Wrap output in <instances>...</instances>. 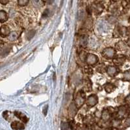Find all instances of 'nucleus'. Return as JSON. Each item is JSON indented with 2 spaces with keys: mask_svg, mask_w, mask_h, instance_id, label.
Masks as SVG:
<instances>
[{
  "mask_svg": "<svg viewBox=\"0 0 130 130\" xmlns=\"http://www.w3.org/2000/svg\"><path fill=\"white\" fill-rule=\"evenodd\" d=\"M14 115L16 117H18L19 119H20L22 121H23L24 122L26 123L27 122V118L26 117V116L25 115L22 113V112H19V111H15L14 112Z\"/></svg>",
  "mask_w": 130,
  "mask_h": 130,
  "instance_id": "9b49d317",
  "label": "nucleus"
},
{
  "mask_svg": "<svg viewBox=\"0 0 130 130\" xmlns=\"http://www.w3.org/2000/svg\"><path fill=\"white\" fill-rule=\"evenodd\" d=\"M89 130H91V129H89Z\"/></svg>",
  "mask_w": 130,
  "mask_h": 130,
  "instance_id": "4c0bfd02",
  "label": "nucleus"
},
{
  "mask_svg": "<svg viewBox=\"0 0 130 130\" xmlns=\"http://www.w3.org/2000/svg\"><path fill=\"white\" fill-rule=\"evenodd\" d=\"M32 3L33 5V6L35 7H41L44 6V3L42 0H32Z\"/></svg>",
  "mask_w": 130,
  "mask_h": 130,
  "instance_id": "f3484780",
  "label": "nucleus"
},
{
  "mask_svg": "<svg viewBox=\"0 0 130 130\" xmlns=\"http://www.w3.org/2000/svg\"><path fill=\"white\" fill-rule=\"evenodd\" d=\"M35 34V31H33V30H31V31H29L27 32L26 37H27V39H28V40H29V39H32V37H34Z\"/></svg>",
  "mask_w": 130,
  "mask_h": 130,
  "instance_id": "b1692460",
  "label": "nucleus"
},
{
  "mask_svg": "<svg viewBox=\"0 0 130 130\" xmlns=\"http://www.w3.org/2000/svg\"><path fill=\"white\" fill-rule=\"evenodd\" d=\"M87 62L89 65H93L95 64L98 61V58L94 54H88L87 58Z\"/></svg>",
  "mask_w": 130,
  "mask_h": 130,
  "instance_id": "39448f33",
  "label": "nucleus"
},
{
  "mask_svg": "<svg viewBox=\"0 0 130 130\" xmlns=\"http://www.w3.org/2000/svg\"><path fill=\"white\" fill-rule=\"evenodd\" d=\"M88 43V37L85 35H83L81 37V39H80V44L83 47H85L87 45Z\"/></svg>",
  "mask_w": 130,
  "mask_h": 130,
  "instance_id": "2eb2a0df",
  "label": "nucleus"
},
{
  "mask_svg": "<svg viewBox=\"0 0 130 130\" xmlns=\"http://www.w3.org/2000/svg\"><path fill=\"white\" fill-rule=\"evenodd\" d=\"M29 2V0H18V4L19 6L24 7L28 4Z\"/></svg>",
  "mask_w": 130,
  "mask_h": 130,
  "instance_id": "4be33fe9",
  "label": "nucleus"
},
{
  "mask_svg": "<svg viewBox=\"0 0 130 130\" xmlns=\"http://www.w3.org/2000/svg\"><path fill=\"white\" fill-rule=\"evenodd\" d=\"M89 82H90L89 80L85 81V89H87V90H88V91L90 90V89H91V84H90V83H89Z\"/></svg>",
  "mask_w": 130,
  "mask_h": 130,
  "instance_id": "393cba45",
  "label": "nucleus"
},
{
  "mask_svg": "<svg viewBox=\"0 0 130 130\" xmlns=\"http://www.w3.org/2000/svg\"><path fill=\"white\" fill-rule=\"evenodd\" d=\"M127 45L129 46V47H130V37L127 39Z\"/></svg>",
  "mask_w": 130,
  "mask_h": 130,
  "instance_id": "c9c22d12",
  "label": "nucleus"
},
{
  "mask_svg": "<svg viewBox=\"0 0 130 130\" xmlns=\"http://www.w3.org/2000/svg\"><path fill=\"white\" fill-rule=\"evenodd\" d=\"M126 57L127 59H129L130 60V50H127V52H126Z\"/></svg>",
  "mask_w": 130,
  "mask_h": 130,
  "instance_id": "2f4dec72",
  "label": "nucleus"
},
{
  "mask_svg": "<svg viewBox=\"0 0 130 130\" xmlns=\"http://www.w3.org/2000/svg\"><path fill=\"white\" fill-rule=\"evenodd\" d=\"M116 51L112 47H107L103 50L102 53V55L103 57L105 58L106 59H111L114 58L115 55Z\"/></svg>",
  "mask_w": 130,
  "mask_h": 130,
  "instance_id": "f03ea898",
  "label": "nucleus"
},
{
  "mask_svg": "<svg viewBox=\"0 0 130 130\" xmlns=\"http://www.w3.org/2000/svg\"><path fill=\"white\" fill-rule=\"evenodd\" d=\"M85 72L86 74H89V75H91L93 73V70L90 67H85Z\"/></svg>",
  "mask_w": 130,
  "mask_h": 130,
  "instance_id": "a878e982",
  "label": "nucleus"
},
{
  "mask_svg": "<svg viewBox=\"0 0 130 130\" xmlns=\"http://www.w3.org/2000/svg\"><path fill=\"white\" fill-rule=\"evenodd\" d=\"M10 50H11V48H10V47L9 45H7L6 46H5L2 49V56L7 55Z\"/></svg>",
  "mask_w": 130,
  "mask_h": 130,
  "instance_id": "aec40b11",
  "label": "nucleus"
},
{
  "mask_svg": "<svg viewBox=\"0 0 130 130\" xmlns=\"http://www.w3.org/2000/svg\"><path fill=\"white\" fill-rule=\"evenodd\" d=\"M120 124V120H115L113 121V126H118V125Z\"/></svg>",
  "mask_w": 130,
  "mask_h": 130,
  "instance_id": "c756f323",
  "label": "nucleus"
},
{
  "mask_svg": "<svg viewBox=\"0 0 130 130\" xmlns=\"http://www.w3.org/2000/svg\"><path fill=\"white\" fill-rule=\"evenodd\" d=\"M102 112H100L98 110H97V111H96V112H95V115H96L97 117H102Z\"/></svg>",
  "mask_w": 130,
  "mask_h": 130,
  "instance_id": "7c9ffc66",
  "label": "nucleus"
},
{
  "mask_svg": "<svg viewBox=\"0 0 130 130\" xmlns=\"http://www.w3.org/2000/svg\"><path fill=\"white\" fill-rule=\"evenodd\" d=\"M130 112V109L128 106L126 105H122L119 107L118 111V116L119 118H124L127 115H128Z\"/></svg>",
  "mask_w": 130,
  "mask_h": 130,
  "instance_id": "7ed1b4c3",
  "label": "nucleus"
},
{
  "mask_svg": "<svg viewBox=\"0 0 130 130\" xmlns=\"http://www.w3.org/2000/svg\"><path fill=\"white\" fill-rule=\"evenodd\" d=\"M107 72L110 76H115L118 72V68L113 66H109L107 68Z\"/></svg>",
  "mask_w": 130,
  "mask_h": 130,
  "instance_id": "6e6552de",
  "label": "nucleus"
},
{
  "mask_svg": "<svg viewBox=\"0 0 130 130\" xmlns=\"http://www.w3.org/2000/svg\"><path fill=\"white\" fill-rule=\"evenodd\" d=\"M47 105H46V106L44 107V111H43V112H44V115H46V114H47Z\"/></svg>",
  "mask_w": 130,
  "mask_h": 130,
  "instance_id": "72a5a7b5",
  "label": "nucleus"
},
{
  "mask_svg": "<svg viewBox=\"0 0 130 130\" xmlns=\"http://www.w3.org/2000/svg\"><path fill=\"white\" fill-rule=\"evenodd\" d=\"M104 88H105V90L107 92L110 93V92H111L115 89V86L111 84V83H107V84L105 85Z\"/></svg>",
  "mask_w": 130,
  "mask_h": 130,
  "instance_id": "6ab92c4d",
  "label": "nucleus"
},
{
  "mask_svg": "<svg viewBox=\"0 0 130 130\" xmlns=\"http://www.w3.org/2000/svg\"><path fill=\"white\" fill-rule=\"evenodd\" d=\"M125 102H126V104L130 105V94H129L128 96L125 98Z\"/></svg>",
  "mask_w": 130,
  "mask_h": 130,
  "instance_id": "c85d7f7f",
  "label": "nucleus"
},
{
  "mask_svg": "<svg viewBox=\"0 0 130 130\" xmlns=\"http://www.w3.org/2000/svg\"><path fill=\"white\" fill-rule=\"evenodd\" d=\"M126 59V56H124V55H120V56H118L117 57L114 58L113 62L117 66H120V65H122L125 62Z\"/></svg>",
  "mask_w": 130,
  "mask_h": 130,
  "instance_id": "423d86ee",
  "label": "nucleus"
},
{
  "mask_svg": "<svg viewBox=\"0 0 130 130\" xmlns=\"http://www.w3.org/2000/svg\"><path fill=\"white\" fill-rule=\"evenodd\" d=\"M87 56L88 54L86 53L85 52H84V51H82V52L79 54V57L80 60H81V61H86V60H87Z\"/></svg>",
  "mask_w": 130,
  "mask_h": 130,
  "instance_id": "412c9836",
  "label": "nucleus"
},
{
  "mask_svg": "<svg viewBox=\"0 0 130 130\" xmlns=\"http://www.w3.org/2000/svg\"><path fill=\"white\" fill-rule=\"evenodd\" d=\"M110 117H111V112L107 110H104L102 114V118L103 120L104 121H107L109 120Z\"/></svg>",
  "mask_w": 130,
  "mask_h": 130,
  "instance_id": "f8f14e48",
  "label": "nucleus"
},
{
  "mask_svg": "<svg viewBox=\"0 0 130 130\" xmlns=\"http://www.w3.org/2000/svg\"><path fill=\"white\" fill-rule=\"evenodd\" d=\"M114 2H117V1H118V0H113Z\"/></svg>",
  "mask_w": 130,
  "mask_h": 130,
  "instance_id": "e433bc0d",
  "label": "nucleus"
},
{
  "mask_svg": "<svg viewBox=\"0 0 130 130\" xmlns=\"http://www.w3.org/2000/svg\"><path fill=\"white\" fill-rule=\"evenodd\" d=\"M10 33V29L7 25H2L1 28V36L2 37H7L9 36Z\"/></svg>",
  "mask_w": 130,
  "mask_h": 130,
  "instance_id": "9d476101",
  "label": "nucleus"
},
{
  "mask_svg": "<svg viewBox=\"0 0 130 130\" xmlns=\"http://www.w3.org/2000/svg\"><path fill=\"white\" fill-rule=\"evenodd\" d=\"M18 32H16V31H12L9 34V35L8 36V39L10 41H14L16 39H18Z\"/></svg>",
  "mask_w": 130,
  "mask_h": 130,
  "instance_id": "dca6fc26",
  "label": "nucleus"
},
{
  "mask_svg": "<svg viewBox=\"0 0 130 130\" xmlns=\"http://www.w3.org/2000/svg\"><path fill=\"white\" fill-rule=\"evenodd\" d=\"M109 22L111 24H113V23H115L116 22V18L113 16H111L109 18Z\"/></svg>",
  "mask_w": 130,
  "mask_h": 130,
  "instance_id": "cd10ccee",
  "label": "nucleus"
},
{
  "mask_svg": "<svg viewBox=\"0 0 130 130\" xmlns=\"http://www.w3.org/2000/svg\"><path fill=\"white\" fill-rule=\"evenodd\" d=\"M9 0H0V2L2 5H7L9 3Z\"/></svg>",
  "mask_w": 130,
  "mask_h": 130,
  "instance_id": "473e14b6",
  "label": "nucleus"
},
{
  "mask_svg": "<svg viewBox=\"0 0 130 130\" xmlns=\"http://www.w3.org/2000/svg\"><path fill=\"white\" fill-rule=\"evenodd\" d=\"M77 108L78 107H77L76 104L74 103H72L70 105L69 107H68V114H69L70 117H72L75 116L76 112H77Z\"/></svg>",
  "mask_w": 130,
  "mask_h": 130,
  "instance_id": "0eeeda50",
  "label": "nucleus"
},
{
  "mask_svg": "<svg viewBox=\"0 0 130 130\" xmlns=\"http://www.w3.org/2000/svg\"><path fill=\"white\" fill-rule=\"evenodd\" d=\"M98 103V97L95 94H91L89 96L87 100V105L88 106L93 107L96 105Z\"/></svg>",
  "mask_w": 130,
  "mask_h": 130,
  "instance_id": "20e7f679",
  "label": "nucleus"
},
{
  "mask_svg": "<svg viewBox=\"0 0 130 130\" xmlns=\"http://www.w3.org/2000/svg\"><path fill=\"white\" fill-rule=\"evenodd\" d=\"M7 19L8 15L7 12L4 10H1V12H0V21H1V22H5L7 20Z\"/></svg>",
  "mask_w": 130,
  "mask_h": 130,
  "instance_id": "4468645a",
  "label": "nucleus"
},
{
  "mask_svg": "<svg viewBox=\"0 0 130 130\" xmlns=\"http://www.w3.org/2000/svg\"><path fill=\"white\" fill-rule=\"evenodd\" d=\"M68 124L66 122H63L61 124V129L62 130H68Z\"/></svg>",
  "mask_w": 130,
  "mask_h": 130,
  "instance_id": "bb28decb",
  "label": "nucleus"
},
{
  "mask_svg": "<svg viewBox=\"0 0 130 130\" xmlns=\"http://www.w3.org/2000/svg\"><path fill=\"white\" fill-rule=\"evenodd\" d=\"M116 47H117V48L118 49V50L122 51V50H125V49H126V46L124 42L120 41L117 43V45H116Z\"/></svg>",
  "mask_w": 130,
  "mask_h": 130,
  "instance_id": "a211bd4d",
  "label": "nucleus"
},
{
  "mask_svg": "<svg viewBox=\"0 0 130 130\" xmlns=\"http://www.w3.org/2000/svg\"><path fill=\"white\" fill-rule=\"evenodd\" d=\"M123 79L125 81H130V71H126L123 74Z\"/></svg>",
  "mask_w": 130,
  "mask_h": 130,
  "instance_id": "5701e85b",
  "label": "nucleus"
},
{
  "mask_svg": "<svg viewBox=\"0 0 130 130\" xmlns=\"http://www.w3.org/2000/svg\"><path fill=\"white\" fill-rule=\"evenodd\" d=\"M85 102V94L83 90H80L78 92L76 98H75V104L77 107H81L84 104Z\"/></svg>",
  "mask_w": 130,
  "mask_h": 130,
  "instance_id": "f257e3e1",
  "label": "nucleus"
},
{
  "mask_svg": "<svg viewBox=\"0 0 130 130\" xmlns=\"http://www.w3.org/2000/svg\"><path fill=\"white\" fill-rule=\"evenodd\" d=\"M11 127L14 130H22L24 129V125L20 122L14 121L11 124Z\"/></svg>",
  "mask_w": 130,
  "mask_h": 130,
  "instance_id": "1a4fd4ad",
  "label": "nucleus"
},
{
  "mask_svg": "<svg viewBox=\"0 0 130 130\" xmlns=\"http://www.w3.org/2000/svg\"><path fill=\"white\" fill-rule=\"evenodd\" d=\"M126 124L127 126H130V118H127V120H126Z\"/></svg>",
  "mask_w": 130,
  "mask_h": 130,
  "instance_id": "f704fd0d",
  "label": "nucleus"
},
{
  "mask_svg": "<svg viewBox=\"0 0 130 130\" xmlns=\"http://www.w3.org/2000/svg\"><path fill=\"white\" fill-rule=\"evenodd\" d=\"M92 10L94 13L96 14H99L100 12H101L103 10V7H102V5H100V4H96V5H93V6L92 7Z\"/></svg>",
  "mask_w": 130,
  "mask_h": 130,
  "instance_id": "ddd939ff",
  "label": "nucleus"
}]
</instances>
